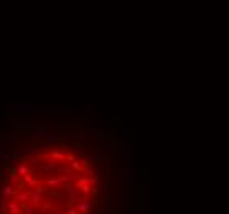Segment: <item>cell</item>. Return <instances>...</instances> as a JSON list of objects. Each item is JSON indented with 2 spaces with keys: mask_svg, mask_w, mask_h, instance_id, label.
<instances>
[{
  "mask_svg": "<svg viewBox=\"0 0 229 214\" xmlns=\"http://www.w3.org/2000/svg\"><path fill=\"white\" fill-rule=\"evenodd\" d=\"M31 132H33L35 135H38V137H43L45 134H46V130H45L43 127H36V129H31Z\"/></svg>",
  "mask_w": 229,
  "mask_h": 214,
  "instance_id": "24",
  "label": "cell"
},
{
  "mask_svg": "<svg viewBox=\"0 0 229 214\" xmlns=\"http://www.w3.org/2000/svg\"><path fill=\"white\" fill-rule=\"evenodd\" d=\"M0 140H2V135H0Z\"/></svg>",
  "mask_w": 229,
  "mask_h": 214,
  "instance_id": "37",
  "label": "cell"
},
{
  "mask_svg": "<svg viewBox=\"0 0 229 214\" xmlns=\"http://www.w3.org/2000/svg\"><path fill=\"white\" fill-rule=\"evenodd\" d=\"M45 183H46V186H50V188H58L60 186V178L56 176V178H53V176H50V178H46L45 180Z\"/></svg>",
  "mask_w": 229,
  "mask_h": 214,
  "instance_id": "17",
  "label": "cell"
},
{
  "mask_svg": "<svg viewBox=\"0 0 229 214\" xmlns=\"http://www.w3.org/2000/svg\"><path fill=\"white\" fill-rule=\"evenodd\" d=\"M8 155H10V157H12V160H18V161H21V160H23V158H21L18 153L15 152V150H12V153H8Z\"/></svg>",
  "mask_w": 229,
  "mask_h": 214,
  "instance_id": "29",
  "label": "cell"
},
{
  "mask_svg": "<svg viewBox=\"0 0 229 214\" xmlns=\"http://www.w3.org/2000/svg\"><path fill=\"white\" fill-rule=\"evenodd\" d=\"M17 168V173H18V176L20 178H23L25 175H30V168H28V165H18V166H15Z\"/></svg>",
  "mask_w": 229,
  "mask_h": 214,
  "instance_id": "16",
  "label": "cell"
},
{
  "mask_svg": "<svg viewBox=\"0 0 229 214\" xmlns=\"http://www.w3.org/2000/svg\"><path fill=\"white\" fill-rule=\"evenodd\" d=\"M140 178L148 180V170H140Z\"/></svg>",
  "mask_w": 229,
  "mask_h": 214,
  "instance_id": "33",
  "label": "cell"
},
{
  "mask_svg": "<svg viewBox=\"0 0 229 214\" xmlns=\"http://www.w3.org/2000/svg\"><path fill=\"white\" fill-rule=\"evenodd\" d=\"M66 198L69 199V204H71V206H74L76 203H79V201H81V196H79V193H69Z\"/></svg>",
  "mask_w": 229,
  "mask_h": 214,
  "instance_id": "19",
  "label": "cell"
},
{
  "mask_svg": "<svg viewBox=\"0 0 229 214\" xmlns=\"http://www.w3.org/2000/svg\"><path fill=\"white\" fill-rule=\"evenodd\" d=\"M21 137H23L21 134H17V132H13V135H10V142H17V140H20Z\"/></svg>",
  "mask_w": 229,
  "mask_h": 214,
  "instance_id": "27",
  "label": "cell"
},
{
  "mask_svg": "<svg viewBox=\"0 0 229 214\" xmlns=\"http://www.w3.org/2000/svg\"><path fill=\"white\" fill-rule=\"evenodd\" d=\"M12 199H13V201H20V203H28V199H30V193L21 191V193H18L17 196H13Z\"/></svg>",
  "mask_w": 229,
  "mask_h": 214,
  "instance_id": "15",
  "label": "cell"
},
{
  "mask_svg": "<svg viewBox=\"0 0 229 214\" xmlns=\"http://www.w3.org/2000/svg\"><path fill=\"white\" fill-rule=\"evenodd\" d=\"M33 191H36V193H41V194H46V191H48V189H46V188H43L41 184L38 183L36 186H35V189H33Z\"/></svg>",
  "mask_w": 229,
  "mask_h": 214,
  "instance_id": "25",
  "label": "cell"
},
{
  "mask_svg": "<svg viewBox=\"0 0 229 214\" xmlns=\"http://www.w3.org/2000/svg\"><path fill=\"white\" fill-rule=\"evenodd\" d=\"M97 181H99V178L94 175V176H89V181H88V183L91 184V186H94V184H97Z\"/></svg>",
  "mask_w": 229,
  "mask_h": 214,
  "instance_id": "31",
  "label": "cell"
},
{
  "mask_svg": "<svg viewBox=\"0 0 229 214\" xmlns=\"http://www.w3.org/2000/svg\"><path fill=\"white\" fill-rule=\"evenodd\" d=\"M91 157H93V158L96 160V163H97V166H99V168H104V166H106V161H104V155H102V153H97V152H91Z\"/></svg>",
  "mask_w": 229,
  "mask_h": 214,
  "instance_id": "13",
  "label": "cell"
},
{
  "mask_svg": "<svg viewBox=\"0 0 229 214\" xmlns=\"http://www.w3.org/2000/svg\"><path fill=\"white\" fill-rule=\"evenodd\" d=\"M74 188H76V191H78V193H83V194H91V184H88V183L76 181V183H74Z\"/></svg>",
  "mask_w": 229,
  "mask_h": 214,
  "instance_id": "8",
  "label": "cell"
},
{
  "mask_svg": "<svg viewBox=\"0 0 229 214\" xmlns=\"http://www.w3.org/2000/svg\"><path fill=\"white\" fill-rule=\"evenodd\" d=\"M33 129V124L31 120H26V122H12V130L17 132V134H21V135H28Z\"/></svg>",
  "mask_w": 229,
  "mask_h": 214,
  "instance_id": "2",
  "label": "cell"
},
{
  "mask_svg": "<svg viewBox=\"0 0 229 214\" xmlns=\"http://www.w3.org/2000/svg\"><path fill=\"white\" fill-rule=\"evenodd\" d=\"M28 193H30V199H28L30 203H28V204H30L33 209H38L40 204L43 203V194L41 193H36V191H28Z\"/></svg>",
  "mask_w": 229,
  "mask_h": 214,
  "instance_id": "4",
  "label": "cell"
},
{
  "mask_svg": "<svg viewBox=\"0 0 229 214\" xmlns=\"http://www.w3.org/2000/svg\"><path fill=\"white\" fill-rule=\"evenodd\" d=\"M0 155H5V147H0Z\"/></svg>",
  "mask_w": 229,
  "mask_h": 214,
  "instance_id": "36",
  "label": "cell"
},
{
  "mask_svg": "<svg viewBox=\"0 0 229 214\" xmlns=\"http://www.w3.org/2000/svg\"><path fill=\"white\" fill-rule=\"evenodd\" d=\"M107 137L109 135H104V134H101V132H96V134L91 135V138H93L94 142H97V143H104L107 140Z\"/></svg>",
  "mask_w": 229,
  "mask_h": 214,
  "instance_id": "18",
  "label": "cell"
},
{
  "mask_svg": "<svg viewBox=\"0 0 229 214\" xmlns=\"http://www.w3.org/2000/svg\"><path fill=\"white\" fill-rule=\"evenodd\" d=\"M8 181L12 183V186H17V183L20 181V176H18V173H17V168L13 165H10L8 166Z\"/></svg>",
  "mask_w": 229,
  "mask_h": 214,
  "instance_id": "7",
  "label": "cell"
},
{
  "mask_svg": "<svg viewBox=\"0 0 229 214\" xmlns=\"http://www.w3.org/2000/svg\"><path fill=\"white\" fill-rule=\"evenodd\" d=\"M0 194H2V198H13V196H17L18 194V191L12 186V184H5V186H2L0 188Z\"/></svg>",
  "mask_w": 229,
  "mask_h": 214,
  "instance_id": "6",
  "label": "cell"
},
{
  "mask_svg": "<svg viewBox=\"0 0 229 214\" xmlns=\"http://www.w3.org/2000/svg\"><path fill=\"white\" fill-rule=\"evenodd\" d=\"M107 212V207H97V214H106Z\"/></svg>",
  "mask_w": 229,
  "mask_h": 214,
  "instance_id": "35",
  "label": "cell"
},
{
  "mask_svg": "<svg viewBox=\"0 0 229 214\" xmlns=\"http://www.w3.org/2000/svg\"><path fill=\"white\" fill-rule=\"evenodd\" d=\"M61 130H83L84 129V122L81 120H74V119H69V120H61V122L56 124Z\"/></svg>",
  "mask_w": 229,
  "mask_h": 214,
  "instance_id": "1",
  "label": "cell"
},
{
  "mask_svg": "<svg viewBox=\"0 0 229 214\" xmlns=\"http://www.w3.org/2000/svg\"><path fill=\"white\" fill-rule=\"evenodd\" d=\"M40 171L43 173H50V175H55V173L60 171V165H56V161H48V163H45L41 166H38Z\"/></svg>",
  "mask_w": 229,
  "mask_h": 214,
  "instance_id": "5",
  "label": "cell"
},
{
  "mask_svg": "<svg viewBox=\"0 0 229 214\" xmlns=\"http://www.w3.org/2000/svg\"><path fill=\"white\" fill-rule=\"evenodd\" d=\"M64 189H66V193L69 194V193H78L76 191V188H74V184L69 181V183H64Z\"/></svg>",
  "mask_w": 229,
  "mask_h": 214,
  "instance_id": "22",
  "label": "cell"
},
{
  "mask_svg": "<svg viewBox=\"0 0 229 214\" xmlns=\"http://www.w3.org/2000/svg\"><path fill=\"white\" fill-rule=\"evenodd\" d=\"M74 160H76V155H74V152L69 150V152L66 153V161H74Z\"/></svg>",
  "mask_w": 229,
  "mask_h": 214,
  "instance_id": "26",
  "label": "cell"
},
{
  "mask_svg": "<svg viewBox=\"0 0 229 214\" xmlns=\"http://www.w3.org/2000/svg\"><path fill=\"white\" fill-rule=\"evenodd\" d=\"M21 180L25 181V184H26V188H35L36 184L40 183V181L36 180L35 176H31V173H30V175H25L23 178H21Z\"/></svg>",
  "mask_w": 229,
  "mask_h": 214,
  "instance_id": "11",
  "label": "cell"
},
{
  "mask_svg": "<svg viewBox=\"0 0 229 214\" xmlns=\"http://www.w3.org/2000/svg\"><path fill=\"white\" fill-rule=\"evenodd\" d=\"M66 214H78V209L71 204H68V209H66Z\"/></svg>",
  "mask_w": 229,
  "mask_h": 214,
  "instance_id": "30",
  "label": "cell"
},
{
  "mask_svg": "<svg viewBox=\"0 0 229 214\" xmlns=\"http://www.w3.org/2000/svg\"><path fill=\"white\" fill-rule=\"evenodd\" d=\"M71 170H73V171H78V173H81V163H79L78 160L71 161Z\"/></svg>",
  "mask_w": 229,
  "mask_h": 214,
  "instance_id": "23",
  "label": "cell"
},
{
  "mask_svg": "<svg viewBox=\"0 0 229 214\" xmlns=\"http://www.w3.org/2000/svg\"><path fill=\"white\" fill-rule=\"evenodd\" d=\"M3 157H5V161H3V165H7V166H10V165H12V161H13V160H12V157H10L8 153H5Z\"/></svg>",
  "mask_w": 229,
  "mask_h": 214,
  "instance_id": "28",
  "label": "cell"
},
{
  "mask_svg": "<svg viewBox=\"0 0 229 214\" xmlns=\"http://www.w3.org/2000/svg\"><path fill=\"white\" fill-rule=\"evenodd\" d=\"M7 211H8V214H18L20 212V206L17 204V201H8L7 203Z\"/></svg>",
  "mask_w": 229,
  "mask_h": 214,
  "instance_id": "14",
  "label": "cell"
},
{
  "mask_svg": "<svg viewBox=\"0 0 229 214\" xmlns=\"http://www.w3.org/2000/svg\"><path fill=\"white\" fill-rule=\"evenodd\" d=\"M46 155H48V158H53L58 161H66V153L61 152V150H53V152H50Z\"/></svg>",
  "mask_w": 229,
  "mask_h": 214,
  "instance_id": "9",
  "label": "cell"
},
{
  "mask_svg": "<svg viewBox=\"0 0 229 214\" xmlns=\"http://www.w3.org/2000/svg\"><path fill=\"white\" fill-rule=\"evenodd\" d=\"M91 204H93V201H91V199L81 198V201H79V203H76V206H74V207L78 209V214H89Z\"/></svg>",
  "mask_w": 229,
  "mask_h": 214,
  "instance_id": "3",
  "label": "cell"
},
{
  "mask_svg": "<svg viewBox=\"0 0 229 214\" xmlns=\"http://www.w3.org/2000/svg\"><path fill=\"white\" fill-rule=\"evenodd\" d=\"M109 142H111V148H109V150H111V155H112V157L114 158H116L117 157V153H119V148H117V140H116V137H114L112 134H109Z\"/></svg>",
  "mask_w": 229,
  "mask_h": 214,
  "instance_id": "10",
  "label": "cell"
},
{
  "mask_svg": "<svg viewBox=\"0 0 229 214\" xmlns=\"http://www.w3.org/2000/svg\"><path fill=\"white\" fill-rule=\"evenodd\" d=\"M73 147H74V148H84V147L81 145V142H78V140L73 142Z\"/></svg>",
  "mask_w": 229,
  "mask_h": 214,
  "instance_id": "34",
  "label": "cell"
},
{
  "mask_svg": "<svg viewBox=\"0 0 229 214\" xmlns=\"http://www.w3.org/2000/svg\"><path fill=\"white\" fill-rule=\"evenodd\" d=\"M46 198L51 201V199H58V198H63V194L58 193L56 189H50V191H46Z\"/></svg>",
  "mask_w": 229,
  "mask_h": 214,
  "instance_id": "20",
  "label": "cell"
},
{
  "mask_svg": "<svg viewBox=\"0 0 229 214\" xmlns=\"http://www.w3.org/2000/svg\"><path fill=\"white\" fill-rule=\"evenodd\" d=\"M38 211L41 214H51V211H53V203H51V201H43V204H40Z\"/></svg>",
  "mask_w": 229,
  "mask_h": 214,
  "instance_id": "12",
  "label": "cell"
},
{
  "mask_svg": "<svg viewBox=\"0 0 229 214\" xmlns=\"http://www.w3.org/2000/svg\"><path fill=\"white\" fill-rule=\"evenodd\" d=\"M127 134H129V140H130V138H132V140H135V134H137L135 129H129Z\"/></svg>",
  "mask_w": 229,
  "mask_h": 214,
  "instance_id": "32",
  "label": "cell"
},
{
  "mask_svg": "<svg viewBox=\"0 0 229 214\" xmlns=\"http://www.w3.org/2000/svg\"><path fill=\"white\" fill-rule=\"evenodd\" d=\"M122 115H119V117H117V115H112V122H114V125H116V127H122L124 125V122H122Z\"/></svg>",
  "mask_w": 229,
  "mask_h": 214,
  "instance_id": "21",
  "label": "cell"
}]
</instances>
